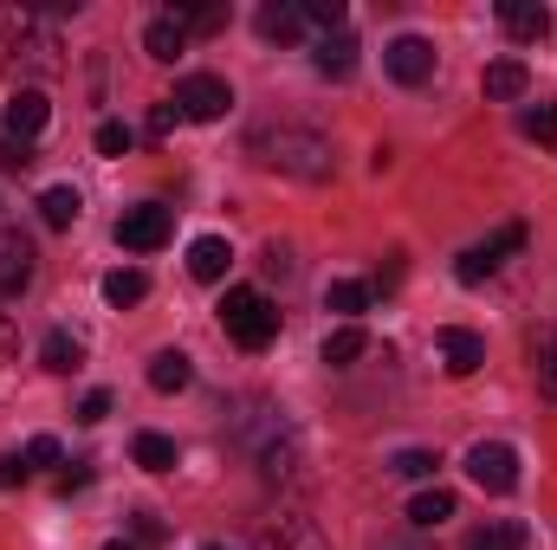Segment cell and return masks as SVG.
<instances>
[{"label": "cell", "instance_id": "1", "mask_svg": "<svg viewBox=\"0 0 557 550\" xmlns=\"http://www.w3.org/2000/svg\"><path fill=\"white\" fill-rule=\"evenodd\" d=\"M247 155L273 175H292V182H324L331 175V142L318 130H298V124H260L247 137Z\"/></svg>", "mask_w": 557, "mask_h": 550}, {"label": "cell", "instance_id": "2", "mask_svg": "<svg viewBox=\"0 0 557 550\" xmlns=\"http://www.w3.org/2000/svg\"><path fill=\"white\" fill-rule=\"evenodd\" d=\"M221 330H227L240 350H267L278 337V304L267 291H253V285H234V291L221 298Z\"/></svg>", "mask_w": 557, "mask_h": 550}, {"label": "cell", "instance_id": "3", "mask_svg": "<svg viewBox=\"0 0 557 550\" xmlns=\"http://www.w3.org/2000/svg\"><path fill=\"white\" fill-rule=\"evenodd\" d=\"M0 39H7V52H13V65L59 72V33H52V20H46V13H33V7L0 13Z\"/></svg>", "mask_w": 557, "mask_h": 550}, {"label": "cell", "instance_id": "4", "mask_svg": "<svg viewBox=\"0 0 557 550\" xmlns=\"http://www.w3.org/2000/svg\"><path fill=\"white\" fill-rule=\"evenodd\" d=\"M188 124H221L227 111H234V91H227V78H214V72H195V78H182L175 85V98H169Z\"/></svg>", "mask_w": 557, "mask_h": 550}, {"label": "cell", "instance_id": "5", "mask_svg": "<svg viewBox=\"0 0 557 550\" xmlns=\"http://www.w3.org/2000/svg\"><path fill=\"white\" fill-rule=\"evenodd\" d=\"M512 253H525V227H519V221H512V227H499L493 240L467 247V253L454 260V278H460V285H480V278H493V273H499V266H506Z\"/></svg>", "mask_w": 557, "mask_h": 550}, {"label": "cell", "instance_id": "6", "mask_svg": "<svg viewBox=\"0 0 557 550\" xmlns=\"http://www.w3.org/2000/svg\"><path fill=\"white\" fill-rule=\"evenodd\" d=\"M467 479H473L480 492H512V486H519V447L480 440V447L467 453Z\"/></svg>", "mask_w": 557, "mask_h": 550}, {"label": "cell", "instance_id": "7", "mask_svg": "<svg viewBox=\"0 0 557 550\" xmlns=\"http://www.w3.org/2000/svg\"><path fill=\"white\" fill-rule=\"evenodd\" d=\"M169 208H156V201H143V208H124V221H117V247H131V253H156V247H169Z\"/></svg>", "mask_w": 557, "mask_h": 550}, {"label": "cell", "instance_id": "8", "mask_svg": "<svg viewBox=\"0 0 557 550\" xmlns=\"http://www.w3.org/2000/svg\"><path fill=\"white\" fill-rule=\"evenodd\" d=\"M253 550H331V538H324L311 518L285 512V518H267V525L253 532Z\"/></svg>", "mask_w": 557, "mask_h": 550}, {"label": "cell", "instance_id": "9", "mask_svg": "<svg viewBox=\"0 0 557 550\" xmlns=\"http://www.w3.org/2000/svg\"><path fill=\"white\" fill-rule=\"evenodd\" d=\"M383 65H389L396 85H428V78H434V46H428L421 33H403V39H389Z\"/></svg>", "mask_w": 557, "mask_h": 550}, {"label": "cell", "instance_id": "10", "mask_svg": "<svg viewBox=\"0 0 557 550\" xmlns=\"http://www.w3.org/2000/svg\"><path fill=\"white\" fill-rule=\"evenodd\" d=\"M46 117H52V104H46V91H33V85H20L13 98H7V111H0V130L13 142H33L46 130Z\"/></svg>", "mask_w": 557, "mask_h": 550}, {"label": "cell", "instance_id": "11", "mask_svg": "<svg viewBox=\"0 0 557 550\" xmlns=\"http://www.w3.org/2000/svg\"><path fill=\"white\" fill-rule=\"evenodd\" d=\"M33 285V240L20 227H0V298H20Z\"/></svg>", "mask_w": 557, "mask_h": 550}, {"label": "cell", "instance_id": "12", "mask_svg": "<svg viewBox=\"0 0 557 550\" xmlns=\"http://www.w3.org/2000/svg\"><path fill=\"white\" fill-rule=\"evenodd\" d=\"M434 343H441V363H447V376H473V370L486 363V337H480V330H467V324H447Z\"/></svg>", "mask_w": 557, "mask_h": 550}, {"label": "cell", "instance_id": "13", "mask_svg": "<svg viewBox=\"0 0 557 550\" xmlns=\"http://www.w3.org/2000/svg\"><path fill=\"white\" fill-rule=\"evenodd\" d=\"M499 26L512 33V39H545L552 33V7H539V0H499Z\"/></svg>", "mask_w": 557, "mask_h": 550}, {"label": "cell", "instance_id": "14", "mask_svg": "<svg viewBox=\"0 0 557 550\" xmlns=\"http://www.w3.org/2000/svg\"><path fill=\"white\" fill-rule=\"evenodd\" d=\"M357 52H363V46H357V33L344 26V33H324V39H318L311 65H318L324 78H350V72H357Z\"/></svg>", "mask_w": 557, "mask_h": 550}, {"label": "cell", "instance_id": "15", "mask_svg": "<svg viewBox=\"0 0 557 550\" xmlns=\"http://www.w3.org/2000/svg\"><path fill=\"white\" fill-rule=\"evenodd\" d=\"M253 26H260V39H273V46H292V39L305 33V7H298V0H267Z\"/></svg>", "mask_w": 557, "mask_h": 550}, {"label": "cell", "instance_id": "16", "mask_svg": "<svg viewBox=\"0 0 557 550\" xmlns=\"http://www.w3.org/2000/svg\"><path fill=\"white\" fill-rule=\"evenodd\" d=\"M227 266H234V247H227L221 234H201V240L188 247V273L201 278V285H214V278H227Z\"/></svg>", "mask_w": 557, "mask_h": 550}, {"label": "cell", "instance_id": "17", "mask_svg": "<svg viewBox=\"0 0 557 550\" xmlns=\"http://www.w3.org/2000/svg\"><path fill=\"white\" fill-rule=\"evenodd\" d=\"M182 39H188V20H182V7H169L162 20H149V33H143V46H149V59H175L182 52Z\"/></svg>", "mask_w": 557, "mask_h": 550}, {"label": "cell", "instance_id": "18", "mask_svg": "<svg viewBox=\"0 0 557 550\" xmlns=\"http://www.w3.org/2000/svg\"><path fill=\"white\" fill-rule=\"evenodd\" d=\"M480 85H486V98H499V104H512V98H525V85H532V72H525L519 59H493Z\"/></svg>", "mask_w": 557, "mask_h": 550}, {"label": "cell", "instance_id": "19", "mask_svg": "<svg viewBox=\"0 0 557 550\" xmlns=\"http://www.w3.org/2000/svg\"><path fill=\"white\" fill-rule=\"evenodd\" d=\"M39 363H46L52 376H72V370H85V343H78L72 330H52V337L39 343Z\"/></svg>", "mask_w": 557, "mask_h": 550}, {"label": "cell", "instance_id": "20", "mask_svg": "<svg viewBox=\"0 0 557 550\" xmlns=\"http://www.w3.org/2000/svg\"><path fill=\"white\" fill-rule=\"evenodd\" d=\"M532 376H539V396L557 402V324H545V330L532 337Z\"/></svg>", "mask_w": 557, "mask_h": 550}, {"label": "cell", "instance_id": "21", "mask_svg": "<svg viewBox=\"0 0 557 550\" xmlns=\"http://www.w3.org/2000/svg\"><path fill=\"white\" fill-rule=\"evenodd\" d=\"M78 214H85V201H78V188H72V182H59V188H46V195H39V221H46V227H72Z\"/></svg>", "mask_w": 557, "mask_h": 550}, {"label": "cell", "instance_id": "22", "mask_svg": "<svg viewBox=\"0 0 557 550\" xmlns=\"http://www.w3.org/2000/svg\"><path fill=\"white\" fill-rule=\"evenodd\" d=\"M363 350H370V337H363V324H337V330L324 337V363H331V370H350V363H357Z\"/></svg>", "mask_w": 557, "mask_h": 550}, {"label": "cell", "instance_id": "23", "mask_svg": "<svg viewBox=\"0 0 557 550\" xmlns=\"http://www.w3.org/2000/svg\"><path fill=\"white\" fill-rule=\"evenodd\" d=\"M131 460H137L143 473H175V440L169 434H137L131 440Z\"/></svg>", "mask_w": 557, "mask_h": 550}, {"label": "cell", "instance_id": "24", "mask_svg": "<svg viewBox=\"0 0 557 550\" xmlns=\"http://www.w3.org/2000/svg\"><path fill=\"white\" fill-rule=\"evenodd\" d=\"M188 376H195V370H188V357H182V350H162V357L149 363V389H156V396L188 389Z\"/></svg>", "mask_w": 557, "mask_h": 550}, {"label": "cell", "instance_id": "25", "mask_svg": "<svg viewBox=\"0 0 557 550\" xmlns=\"http://www.w3.org/2000/svg\"><path fill=\"white\" fill-rule=\"evenodd\" d=\"M467 550H525V525L519 518H493V525H480Z\"/></svg>", "mask_w": 557, "mask_h": 550}, {"label": "cell", "instance_id": "26", "mask_svg": "<svg viewBox=\"0 0 557 550\" xmlns=\"http://www.w3.org/2000/svg\"><path fill=\"white\" fill-rule=\"evenodd\" d=\"M454 518V492H441V486H428V492H416V505H409V525H421V532H434V525H447Z\"/></svg>", "mask_w": 557, "mask_h": 550}, {"label": "cell", "instance_id": "27", "mask_svg": "<svg viewBox=\"0 0 557 550\" xmlns=\"http://www.w3.org/2000/svg\"><path fill=\"white\" fill-rule=\"evenodd\" d=\"M324 311H337V317H363V311H370V285H357V278H331Z\"/></svg>", "mask_w": 557, "mask_h": 550}, {"label": "cell", "instance_id": "28", "mask_svg": "<svg viewBox=\"0 0 557 550\" xmlns=\"http://www.w3.org/2000/svg\"><path fill=\"white\" fill-rule=\"evenodd\" d=\"M104 298L124 311V304H143L149 298V278L137 273V266H117V273H104Z\"/></svg>", "mask_w": 557, "mask_h": 550}, {"label": "cell", "instance_id": "29", "mask_svg": "<svg viewBox=\"0 0 557 550\" xmlns=\"http://www.w3.org/2000/svg\"><path fill=\"white\" fill-rule=\"evenodd\" d=\"M389 473H396V479H434V473H441V453H428V447H403V453L389 460Z\"/></svg>", "mask_w": 557, "mask_h": 550}, {"label": "cell", "instance_id": "30", "mask_svg": "<svg viewBox=\"0 0 557 550\" xmlns=\"http://www.w3.org/2000/svg\"><path fill=\"white\" fill-rule=\"evenodd\" d=\"M305 7V26H324V33H344V0H298Z\"/></svg>", "mask_w": 557, "mask_h": 550}, {"label": "cell", "instance_id": "31", "mask_svg": "<svg viewBox=\"0 0 557 550\" xmlns=\"http://www.w3.org/2000/svg\"><path fill=\"white\" fill-rule=\"evenodd\" d=\"M519 130L532 142H557V104H539V111H525L519 117Z\"/></svg>", "mask_w": 557, "mask_h": 550}, {"label": "cell", "instance_id": "32", "mask_svg": "<svg viewBox=\"0 0 557 550\" xmlns=\"http://www.w3.org/2000/svg\"><path fill=\"white\" fill-rule=\"evenodd\" d=\"M20 460H26V473H33V466H59V460H65V453H59V440H52V434H33V440H26V453H20Z\"/></svg>", "mask_w": 557, "mask_h": 550}, {"label": "cell", "instance_id": "33", "mask_svg": "<svg viewBox=\"0 0 557 550\" xmlns=\"http://www.w3.org/2000/svg\"><path fill=\"white\" fill-rule=\"evenodd\" d=\"M131 532H137V550H149V545H162V538H169V525H162L156 512H131Z\"/></svg>", "mask_w": 557, "mask_h": 550}, {"label": "cell", "instance_id": "34", "mask_svg": "<svg viewBox=\"0 0 557 550\" xmlns=\"http://www.w3.org/2000/svg\"><path fill=\"white\" fill-rule=\"evenodd\" d=\"M33 162H39V155H33V142H13V137H0V168H20V175H26Z\"/></svg>", "mask_w": 557, "mask_h": 550}, {"label": "cell", "instance_id": "35", "mask_svg": "<svg viewBox=\"0 0 557 550\" xmlns=\"http://www.w3.org/2000/svg\"><path fill=\"white\" fill-rule=\"evenodd\" d=\"M131 149V124H98V155H124Z\"/></svg>", "mask_w": 557, "mask_h": 550}, {"label": "cell", "instance_id": "36", "mask_svg": "<svg viewBox=\"0 0 557 550\" xmlns=\"http://www.w3.org/2000/svg\"><path fill=\"white\" fill-rule=\"evenodd\" d=\"M104 414H111V389H91V396L78 402V421H85V427H98Z\"/></svg>", "mask_w": 557, "mask_h": 550}, {"label": "cell", "instance_id": "37", "mask_svg": "<svg viewBox=\"0 0 557 550\" xmlns=\"http://www.w3.org/2000/svg\"><path fill=\"white\" fill-rule=\"evenodd\" d=\"M85 486H91V466H85V460H72V466L59 473V492L72 499V492H85Z\"/></svg>", "mask_w": 557, "mask_h": 550}, {"label": "cell", "instance_id": "38", "mask_svg": "<svg viewBox=\"0 0 557 550\" xmlns=\"http://www.w3.org/2000/svg\"><path fill=\"white\" fill-rule=\"evenodd\" d=\"M175 117H182L175 104H156V111H149V137H169V130H175Z\"/></svg>", "mask_w": 557, "mask_h": 550}, {"label": "cell", "instance_id": "39", "mask_svg": "<svg viewBox=\"0 0 557 550\" xmlns=\"http://www.w3.org/2000/svg\"><path fill=\"white\" fill-rule=\"evenodd\" d=\"M20 479H26V460H20V453H0V492L20 486Z\"/></svg>", "mask_w": 557, "mask_h": 550}, {"label": "cell", "instance_id": "40", "mask_svg": "<svg viewBox=\"0 0 557 550\" xmlns=\"http://www.w3.org/2000/svg\"><path fill=\"white\" fill-rule=\"evenodd\" d=\"M13 350H20V330H13V324H7V311H0V363H7Z\"/></svg>", "mask_w": 557, "mask_h": 550}, {"label": "cell", "instance_id": "41", "mask_svg": "<svg viewBox=\"0 0 557 550\" xmlns=\"http://www.w3.org/2000/svg\"><path fill=\"white\" fill-rule=\"evenodd\" d=\"M104 550H137V545H124V538H117V545H104Z\"/></svg>", "mask_w": 557, "mask_h": 550}, {"label": "cell", "instance_id": "42", "mask_svg": "<svg viewBox=\"0 0 557 550\" xmlns=\"http://www.w3.org/2000/svg\"><path fill=\"white\" fill-rule=\"evenodd\" d=\"M383 550H421V545H383Z\"/></svg>", "mask_w": 557, "mask_h": 550}, {"label": "cell", "instance_id": "43", "mask_svg": "<svg viewBox=\"0 0 557 550\" xmlns=\"http://www.w3.org/2000/svg\"><path fill=\"white\" fill-rule=\"evenodd\" d=\"M208 550H227V545H208Z\"/></svg>", "mask_w": 557, "mask_h": 550}]
</instances>
